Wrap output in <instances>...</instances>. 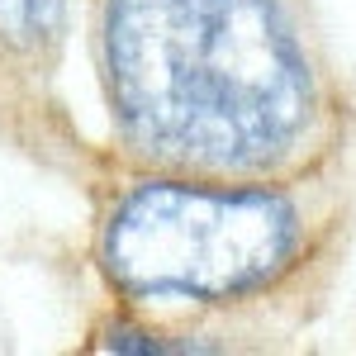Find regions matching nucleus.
Masks as SVG:
<instances>
[{
    "mask_svg": "<svg viewBox=\"0 0 356 356\" xmlns=\"http://www.w3.org/2000/svg\"><path fill=\"white\" fill-rule=\"evenodd\" d=\"M105 76L143 152L257 171L295 147L314 76L275 0H110Z\"/></svg>",
    "mask_w": 356,
    "mask_h": 356,
    "instance_id": "nucleus-1",
    "label": "nucleus"
},
{
    "mask_svg": "<svg viewBox=\"0 0 356 356\" xmlns=\"http://www.w3.org/2000/svg\"><path fill=\"white\" fill-rule=\"evenodd\" d=\"M300 243L290 200L186 181L138 186L105 228V271L138 300H238L285 271Z\"/></svg>",
    "mask_w": 356,
    "mask_h": 356,
    "instance_id": "nucleus-2",
    "label": "nucleus"
},
{
    "mask_svg": "<svg viewBox=\"0 0 356 356\" xmlns=\"http://www.w3.org/2000/svg\"><path fill=\"white\" fill-rule=\"evenodd\" d=\"M67 24V0H0V48L10 53H38L57 43Z\"/></svg>",
    "mask_w": 356,
    "mask_h": 356,
    "instance_id": "nucleus-3",
    "label": "nucleus"
},
{
    "mask_svg": "<svg viewBox=\"0 0 356 356\" xmlns=\"http://www.w3.org/2000/svg\"><path fill=\"white\" fill-rule=\"evenodd\" d=\"M100 347H105V352H124V356H162V352H186V347H171V342H162V337H157V332L138 328V323H124V318H114L110 328H105Z\"/></svg>",
    "mask_w": 356,
    "mask_h": 356,
    "instance_id": "nucleus-4",
    "label": "nucleus"
}]
</instances>
